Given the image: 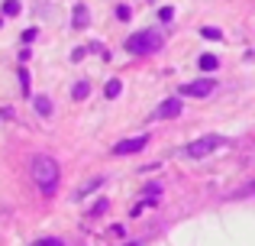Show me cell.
Segmentation results:
<instances>
[{"label": "cell", "mask_w": 255, "mask_h": 246, "mask_svg": "<svg viewBox=\"0 0 255 246\" xmlns=\"http://www.w3.org/2000/svg\"><path fill=\"white\" fill-rule=\"evenodd\" d=\"M29 172H32V182H36V188L42 191L45 198H52V195L58 191V182H62V169H58V162H55L52 156H45V152L32 156Z\"/></svg>", "instance_id": "obj_1"}, {"label": "cell", "mask_w": 255, "mask_h": 246, "mask_svg": "<svg viewBox=\"0 0 255 246\" xmlns=\"http://www.w3.org/2000/svg\"><path fill=\"white\" fill-rule=\"evenodd\" d=\"M162 45H165V39H162V32H155V29H139L126 39V52H129V55H152V52H158Z\"/></svg>", "instance_id": "obj_2"}, {"label": "cell", "mask_w": 255, "mask_h": 246, "mask_svg": "<svg viewBox=\"0 0 255 246\" xmlns=\"http://www.w3.org/2000/svg\"><path fill=\"white\" fill-rule=\"evenodd\" d=\"M226 146V139L223 136H217V133H210V136H200V139H194V143H187V156L191 159H207L210 152H217V149H223Z\"/></svg>", "instance_id": "obj_3"}, {"label": "cell", "mask_w": 255, "mask_h": 246, "mask_svg": "<svg viewBox=\"0 0 255 246\" xmlns=\"http://www.w3.org/2000/svg\"><path fill=\"white\" fill-rule=\"evenodd\" d=\"M213 91H217V81H213V78H197V81L181 88V97H210Z\"/></svg>", "instance_id": "obj_4"}, {"label": "cell", "mask_w": 255, "mask_h": 246, "mask_svg": "<svg viewBox=\"0 0 255 246\" xmlns=\"http://www.w3.org/2000/svg\"><path fill=\"white\" fill-rule=\"evenodd\" d=\"M181 110H184V104H181V97H165L162 104L155 107V120H174V117H181Z\"/></svg>", "instance_id": "obj_5"}, {"label": "cell", "mask_w": 255, "mask_h": 246, "mask_svg": "<svg viewBox=\"0 0 255 246\" xmlns=\"http://www.w3.org/2000/svg\"><path fill=\"white\" fill-rule=\"evenodd\" d=\"M145 146H149V136H132L113 146V156H132V152H142Z\"/></svg>", "instance_id": "obj_6"}, {"label": "cell", "mask_w": 255, "mask_h": 246, "mask_svg": "<svg viewBox=\"0 0 255 246\" xmlns=\"http://www.w3.org/2000/svg\"><path fill=\"white\" fill-rule=\"evenodd\" d=\"M87 23H91V13H87L84 3H78V6H75V19H71V26H75V29H84Z\"/></svg>", "instance_id": "obj_7"}, {"label": "cell", "mask_w": 255, "mask_h": 246, "mask_svg": "<svg viewBox=\"0 0 255 246\" xmlns=\"http://www.w3.org/2000/svg\"><path fill=\"white\" fill-rule=\"evenodd\" d=\"M197 65H200V71H217L220 68V58L210 55V52H204V55L197 58Z\"/></svg>", "instance_id": "obj_8"}, {"label": "cell", "mask_w": 255, "mask_h": 246, "mask_svg": "<svg viewBox=\"0 0 255 246\" xmlns=\"http://www.w3.org/2000/svg\"><path fill=\"white\" fill-rule=\"evenodd\" d=\"M0 10H3V16H19V13H23V3H19V0H3Z\"/></svg>", "instance_id": "obj_9"}, {"label": "cell", "mask_w": 255, "mask_h": 246, "mask_svg": "<svg viewBox=\"0 0 255 246\" xmlns=\"http://www.w3.org/2000/svg\"><path fill=\"white\" fill-rule=\"evenodd\" d=\"M32 107H36V114H42V117L52 114V101L49 97H32Z\"/></svg>", "instance_id": "obj_10"}, {"label": "cell", "mask_w": 255, "mask_h": 246, "mask_svg": "<svg viewBox=\"0 0 255 246\" xmlns=\"http://www.w3.org/2000/svg\"><path fill=\"white\" fill-rule=\"evenodd\" d=\"M120 91H123V81H120V78H110V81H107V88H104V94L113 101V97H120Z\"/></svg>", "instance_id": "obj_11"}, {"label": "cell", "mask_w": 255, "mask_h": 246, "mask_svg": "<svg viewBox=\"0 0 255 246\" xmlns=\"http://www.w3.org/2000/svg\"><path fill=\"white\" fill-rule=\"evenodd\" d=\"M16 75H19V88H23V94H26V97H32V91H29V71H26V65H19Z\"/></svg>", "instance_id": "obj_12"}, {"label": "cell", "mask_w": 255, "mask_h": 246, "mask_svg": "<svg viewBox=\"0 0 255 246\" xmlns=\"http://www.w3.org/2000/svg\"><path fill=\"white\" fill-rule=\"evenodd\" d=\"M200 36L210 39V42H220V39H223V32H220L217 26H200Z\"/></svg>", "instance_id": "obj_13"}, {"label": "cell", "mask_w": 255, "mask_h": 246, "mask_svg": "<svg viewBox=\"0 0 255 246\" xmlns=\"http://www.w3.org/2000/svg\"><path fill=\"white\" fill-rule=\"evenodd\" d=\"M100 185H104V178H100V175H97V178H91V182H87V185H84V188H81V191H78V195H75V198H87V195H91V191H94V188H100Z\"/></svg>", "instance_id": "obj_14"}, {"label": "cell", "mask_w": 255, "mask_h": 246, "mask_svg": "<svg viewBox=\"0 0 255 246\" xmlns=\"http://www.w3.org/2000/svg\"><path fill=\"white\" fill-rule=\"evenodd\" d=\"M87 91H91V88H87V81H78L71 94H75V101H84V97H87Z\"/></svg>", "instance_id": "obj_15"}, {"label": "cell", "mask_w": 255, "mask_h": 246, "mask_svg": "<svg viewBox=\"0 0 255 246\" xmlns=\"http://www.w3.org/2000/svg\"><path fill=\"white\" fill-rule=\"evenodd\" d=\"M142 195H145V201H155V198L162 195V185H149V188H145Z\"/></svg>", "instance_id": "obj_16"}, {"label": "cell", "mask_w": 255, "mask_h": 246, "mask_svg": "<svg viewBox=\"0 0 255 246\" xmlns=\"http://www.w3.org/2000/svg\"><path fill=\"white\" fill-rule=\"evenodd\" d=\"M249 195H255V178H252L249 185H243V188H239V191H236L233 198H249Z\"/></svg>", "instance_id": "obj_17"}, {"label": "cell", "mask_w": 255, "mask_h": 246, "mask_svg": "<svg viewBox=\"0 0 255 246\" xmlns=\"http://www.w3.org/2000/svg\"><path fill=\"white\" fill-rule=\"evenodd\" d=\"M158 19H162V23H171L174 19V6H162V10H158Z\"/></svg>", "instance_id": "obj_18"}, {"label": "cell", "mask_w": 255, "mask_h": 246, "mask_svg": "<svg viewBox=\"0 0 255 246\" xmlns=\"http://www.w3.org/2000/svg\"><path fill=\"white\" fill-rule=\"evenodd\" d=\"M32 246H65V243L58 240V237H45V240H36Z\"/></svg>", "instance_id": "obj_19"}, {"label": "cell", "mask_w": 255, "mask_h": 246, "mask_svg": "<svg viewBox=\"0 0 255 246\" xmlns=\"http://www.w3.org/2000/svg\"><path fill=\"white\" fill-rule=\"evenodd\" d=\"M129 16H132V10H129V6H123V3H120V6H117V19H123V23H126Z\"/></svg>", "instance_id": "obj_20"}, {"label": "cell", "mask_w": 255, "mask_h": 246, "mask_svg": "<svg viewBox=\"0 0 255 246\" xmlns=\"http://www.w3.org/2000/svg\"><path fill=\"white\" fill-rule=\"evenodd\" d=\"M36 36H39V29H26L23 32V45H32V42H36Z\"/></svg>", "instance_id": "obj_21"}, {"label": "cell", "mask_w": 255, "mask_h": 246, "mask_svg": "<svg viewBox=\"0 0 255 246\" xmlns=\"http://www.w3.org/2000/svg\"><path fill=\"white\" fill-rule=\"evenodd\" d=\"M126 246H142V243H126Z\"/></svg>", "instance_id": "obj_22"}]
</instances>
